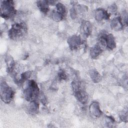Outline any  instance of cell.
<instances>
[{"label": "cell", "instance_id": "obj_6", "mask_svg": "<svg viewBox=\"0 0 128 128\" xmlns=\"http://www.w3.org/2000/svg\"><path fill=\"white\" fill-rule=\"evenodd\" d=\"M98 44L103 48H106L112 50L116 47V42L112 34H102L99 39Z\"/></svg>", "mask_w": 128, "mask_h": 128}, {"label": "cell", "instance_id": "obj_9", "mask_svg": "<svg viewBox=\"0 0 128 128\" xmlns=\"http://www.w3.org/2000/svg\"><path fill=\"white\" fill-rule=\"evenodd\" d=\"M95 19L97 21H102L104 20H108L110 17V14L108 11L102 8H98L96 10L94 13Z\"/></svg>", "mask_w": 128, "mask_h": 128}, {"label": "cell", "instance_id": "obj_20", "mask_svg": "<svg viewBox=\"0 0 128 128\" xmlns=\"http://www.w3.org/2000/svg\"><path fill=\"white\" fill-rule=\"evenodd\" d=\"M56 10L57 11L59 12L62 14H63L64 16H66V10L65 6L60 2H58L56 5Z\"/></svg>", "mask_w": 128, "mask_h": 128}, {"label": "cell", "instance_id": "obj_22", "mask_svg": "<svg viewBox=\"0 0 128 128\" xmlns=\"http://www.w3.org/2000/svg\"><path fill=\"white\" fill-rule=\"evenodd\" d=\"M108 10H109V12H108L109 14L110 13L114 14L116 12L117 10V6L115 4H112L110 5L108 8Z\"/></svg>", "mask_w": 128, "mask_h": 128}, {"label": "cell", "instance_id": "obj_19", "mask_svg": "<svg viewBox=\"0 0 128 128\" xmlns=\"http://www.w3.org/2000/svg\"><path fill=\"white\" fill-rule=\"evenodd\" d=\"M52 17L53 20H54V21L60 22L62 20L65 16L59 12L55 10L52 12Z\"/></svg>", "mask_w": 128, "mask_h": 128}, {"label": "cell", "instance_id": "obj_11", "mask_svg": "<svg viewBox=\"0 0 128 128\" xmlns=\"http://www.w3.org/2000/svg\"><path fill=\"white\" fill-rule=\"evenodd\" d=\"M89 110L91 116L94 118H99L102 114L100 104L97 102H94L90 104Z\"/></svg>", "mask_w": 128, "mask_h": 128}, {"label": "cell", "instance_id": "obj_7", "mask_svg": "<svg viewBox=\"0 0 128 128\" xmlns=\"http://www.w3.org/2000/svg\"><path fill=\"white\" fill-rule=\"evenodd\" d=\"M86 6L82 4H78L72 7L70 10V14L72 19L75 20L78 18L83 17L88 12Z\"/></svg>", "mask_w": 128, "mask_h": 128}, {"label": "cell", "instance_id": "obj_8", "mask_svg": "<svg viewBox=\"0 0 128 128\" xmlns=\"http://www.w3.org/2000/svg\"><path fill=\"white\" fill-rule=\"evenodd\" d=\"M67 42L69 48L72 50L78 49L83 43L82 40L78 35H73L70 36Z\"/></svg>", "mask_w": 128, "mask_h": 128}, {"label": "cell", "instance_id": "obj_15", "mask_svg": "<svg viewBox=\"0 0 128 128\" xmlns=\"http://www.w3.org/2000/svg\"><path fill=\"white\" fill-rule=\"evenodd\" d=\"M5 62L6 65L8 72H12L14 67V61L13 58L11 56L7 54L5 57Z\"/></svg>", "mask_w": 128, "mask_h": 128}, {"label": "cell", "instance_id": "obj_4", "mask_svg": "<svg viewBox=\"0 0 128 128\" xmlns=\"http://www.w3.org/2000/svg\"><path fill=\"white\" fill-rule=\"evenodd\" d=\"M12 0H3L1 2L0 16L4 18L8 19L14 16L16 14V10Z\"/></svg>", "mask_w": 128, "mask_h": 128}, {"label": "cell", "instance_id": "obj_14", "mask_svg": "<svg viewBox=\"0 0 128 128\" xmlns=\"http://www.w3.org/2000/svg\"><path fill=\"white\" fill-rule=\"evenodd\" d=\"M49 3L48 0H38L36 2V6L44 14H46L49 11Z\"/></svg>", "mask_w": 128, "mask_h": 128}, {"label": "cell", "instance_id": "obj_2", "mask_svg": "<svg viewBox=\"0 0 128 128\" xmlns=\"http://www.w3.org/2000/svg\"><path fill=\"white\" fill-rule=\"evenodd\" d=\"M40 88L36 82L32 80H28L23 92L24 99L28 102L36 100L40 94Z\"/></svg>", "mask_w": 128, "mask_h": 128}, {"label": "cell", "instance_id": "obj_12", "mask_svg": "<svg viewBox=\"0 0 128 128\" xmlns=\"http://www.w3.org/2000/svg\"><path fill=\"white\" fill-rule=\"evenodd\" d=\"M110 25L112 29L116 32L122 30L124 26L122 19L120 16H118L112 19L110 22Z\"/></svg>", "mask_w": 128, "mask_h": 128}, {"label": "cell", "instance_id": "obj_18", "mask_svg": "<svg viewBox=\"0 0 128 128\" xmlns=\"http://www.w3.org/2000/svg\"><path fill=\"white\" fill-rule=\"evenodd\" d=\"M32 74V72L30 71H26L20 74V76L18 80H16V83L18 84H22L26 80H28L30 76Z\"/></svg>", "mask_w": 128, "mask_h": 128}, {"label": "cell", "instance_id": "obj_16", "mask_svg": "<svg viewBox=\"0 0 128 128\" xmlns=\"http://www.w3.org/2000/svg\"><path fill=\"white\" fill-rule=\"evenodd\" d=\"M89 75L92 80L94 83H98L101 80V75L97 70L94 68H92L89 71Z\"/></svg>", "mask_w": 128, "mask_h": 128}, {"label": "cell", "instance_id": "obj_13", "mask_svg": "<svg viewBox=\"0 0 128 128\" xmlns=\"http://www.w3.org/2000/svg\"><path fill=\"white\" fill-rule=\"evenodd\" d=\"M102 51L103 48L99 44H97L90 48V56L92 58L96 59L102 54Z\"/></svg>", "mask_w": 128, "mask_h": 128}, {"label": "cell", "instance_id": "obj_10", "mask_svg": "<svg viewBox=\"0 0 128 128\" xmlns=\"http://www.w3.org/2000/svg\"><path fill=\"white\" fill-rule=\"evenodd\" d=\"M80 31L84 36L88 38L92 33V25L88 20H83L80 26Z\"/></svg>", "mask_w": 128, "mask_h": 128}, {"label": "cell", "instance_id": "obj_3", "mask_svg": "<svg viewBox=\"0 0 128 128\" xmlns=\"http://www.w3.org/2000/svg\"><path fill=\"white\" fill-rule=\"evenodd\" d=\"M28 27L24 22H16L14 24L8 32V36L11 40H18L22 38L26 34Z\"/></svg>", "mask_w": 128, "mask_h": 128}, {"label": "cell", "instance_id": "obj_1", "mask_svg": "<svg viewBox=\"0 0 128 128\" xmlns=\"http://www.w3.org/2000/svg\"><path fill=\"white\" fill-rule=\"evenodd\" d=\"M72 88L76 99L82 104H86L88 100V94L84 84L80 80H74L72 82Z\"/></svg>", "mask_w": 128, "mask_h": 128}, {"label": "cell", "instance_id": "obj_17", "mask_svg": "<svg viewBox=\"0 0 128 128\" xmlns=\"http://www.w3.org/2000/svg\"><path fill=\"white\" fill-rule=\"evenodd\" d=\"M28 112L32 114H35L39 112V104L36 100L30 102L28 106Z\"/></svg>", "mask_w": 128, "mask_h": 128}, {"label": "cell", "instance_id": "obj_5", "mask_svg": "<svg viewBox=\"0 0 128 128\" xmlns=\"http://www.w3.org/2000/svg\"><path fill=\"white\" fill-rule=\"evenodd\" d=\"M0 93L1 100L6 104H9L14 95V91L5 81L1 82Z\"/></svg>", "mask_w": 128, "mask_h": 128}, {"label": "cell", "instance_id": "obj_21", "mask_svg": "<svg viewBox=\"0 0 128 128\" xmlns=\"http://www.w3.org/2000/svg\"><path fill=\"white\" fill-rule=\"evenodd\" d=\"M58 77L60 80H66L68 78V76L65 73V72L62 70H60L58 72Z\"/></svg>", "mask_w": 128, "mask_h": 128}]
</instances>
